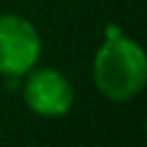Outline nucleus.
<instances>
[{"instance_id":"obj_1","label":"nucleus","mask_w":147,"mask_h":147,"mask_svg":"<svg viewBox=\"0 0 147 147\" xmlns=\"http://www.w3.org/2000/svg\"><path fill=\"white\" fill-rule=\"evenodd\" d=\"M92 78L101 96L110 101H129L138 96L147 83V55L138 41L108 28L92 62Z\"/></svg>"},{"instance_id":"obj_2","label":"nucleus","mask_w":147,"mask_h":147,"mask_svg":"<svg viewBox=\"0 0 147 147\" xmlns=\"http://www.w3.org/2000/svg\"><path fill=\"white\" fill-rule=\"evenodd\" d=\"M41 55L37 28L18 14H0V74L23 76Z\"/></svg>"},{"instance_id":"obj_3","label":"nucleus","mask_w":147,"mask_h":147,"mask_svg":"<svg viewBox=\"0 0 147 147\" xmlns=\"http://www.w3.org/2000/svg\"><path fill=\"white\" fill-rule=\"evenodd\" d=\"M25 106L41 117H62L74 106V85L57 69H30L23 83Z\"/></svg>"}]
</instances>
